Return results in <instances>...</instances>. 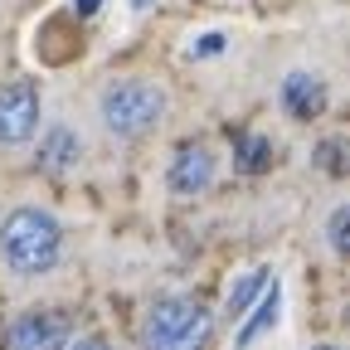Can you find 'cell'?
<instances>
[{
	"label": "cell",
	"mask_w": 350,
	"mask_h": 350,
	"mask_svg": "<svg viewBox=\"0 0 350 350\" xmlns=\"http://www.w3.org/2000/svg\"><path fill=\"white\" fill-rule=\"evenodd\" d=\"M268 273H273V268H248V273H243V278L229 287V297H224V317H229V321H243V312L258 301V292L273 282Z\"/></svg>",
	"instance_id": "9c48e42d"
},
{
	"label": "cell",
	"mask_w": 350,
	"mask_h": 350,
	"mask_svg": "<svg viewBox=\"0 0 350 350\" xmlns=\"http://www.w3.org/2000/svg\"><path fill=\"white\" fill-rule=\"evenodd\" d=\"M68 317L64 312H25L5 331V350H59L68 340Z\"/></svg>",
	"instance_id": "5b68a950"
},
{
	"label": "cell",
	"mask_w": 350,
	"mask_h": 350,
	"mask_svg": "<svg viewBox=\"0 0 350 350\" xmlns=\"http://www.w3.org/2000/svg\"><path fill=\"white\" fill-rule=\"evenodd\" d=\"M165 117V93L146 78H122L103 93V122L117 137H146Z\"/></svg>",
	"instance_id": "3957f363"
},
{
	"label": "cell",
	"mask_w": 350,
	"mask_h": 350,
	"mask_svg": "<svg viewBox=\"0 0 350 350\" xmlns=\"http://www.w3.org/2000/svg\"><path fill=\"white\" fill-rule=\"evenodd\" d=\"M59 350H112V345H107L103 336H68Z\"/></svg>",
	"instance_id": "4fadbf2b"
},
{
	"label": "cell",
	"mask_w": 350,
	"mask_h": 350,
	"mask_svg": "<svg viewBox=\"0 0 350 350\" xmlns=\"http://www.w3.org/2000/svg\"><path fill=\"white\" fill-rule=\"evenodd\" d=\"M345 219H350V214H345V209H336V214H331V229H326V239H331V248H336V253H345Z\"/></svg>",
	"instance_id": "7c38bea8"
},
{
	"label": "cell",
	"mask_w": 350,
	"mask_h": 350,
	"mask_svg": "<svg viewBox=\"0 0 350 350\" xmlns=\"http://www.w3.org/2000/svg\"><path fill=\"white\" fill-rule=\"evenodd\" d=\"M170 190L175 195H200V190H209V180H214V156L204 151V146H180L175 151V161H170Z\"/></svg>",
	"instance_id": "8992f818"
},
{
	"label": "cell",
	"mask_w": 350,
	"mask_h": 350,
	"mask_svg": "<svg viewBox=\"0 0 350 350\" xmlns=\"http://www.w3.org/2000/svg\"><path fill=\"white\" fill-rule=\"evenodd\" d=\"M34 126H39V83L34 78L0 83V146L29 142Z\"/></svg>",
	"instance_id": "277c9868"
},
{
	"label": "cell",
	"mask_w": 350,
	"mask_h": 350,
	"mask_svg": "<svg viewBox=\"0 0 350 350\" xmlns=\"http://www.w3.org/2000/svg\"><path fill=\"white\" fill-rule=\"evenodd\" d=\"M317 161H321V165H326V170H331V175H340V142H326V146H321V156H317Z\"/></svg>",
	"instance_id": "5bb4252c"
},
{
	"label": "cell",
	"mask_w": 350,
	"mask_h": 350,
	"mask_svg": "<svg viewBox=\"0 0 350 350\" xmlns=\"http://www.w3.org/2000/svg\"><path fill=\"white\" fill-rule=\"evenodd\" d=\"M278 306H282V287H278V278H273L268 287L258 292V306H248V312H243L248 321L239 326V340H234V345H239V350H248L258 336H268V331L278 326Z\"/></svg>",
	"instance_id": "ba28073f"
},
{
	"label": "cell",
	"mask_w": 350,
	"mask_h": 350,
	"mask_svg": "<svg viewBox=\"0 0 350 350\" xmlns=\"http://www.w3.org/2000/svg\"><path fill=\"white\" fill-rule=\"evenodd\" d=\"M317 350H340V345H317Z\"/></svg>",
	"instance_id": "2e32d148"
},
{
	"label": "cell",
	"mask_w": 350,
	"mask_h": 350,
	"mask_svg": "<svg viewBox=\"0 0 350 350\" xmlns=\"http://www.w3.org/2000/svg\"><path fill=\"white\" fill-rule=\"evenodd\" d=\"M73 161H78V137H73L68 126H54L49 137H44V146H39V165L59 175V170H68Z\"/></svg>",
	"instance_id": "30bf717a"
},
{
	"label": "cell",
	"mask_w": 350,
	"mask_h": 350,
	"mask_svg": "<svg viewBox=\"0 0 350 350\" xmlns=\"http://www.w3.org/2000/svg\"><path fill=\"white\" fill-rule=\"evenodd\" d=\"M98 5H103V0H73V10H83V15H93Z\"/></svg>",
	"instance_id": "9a60e30c"
},
{
	"label": "cell",
	"mask_w": 350,
	"mask_h": 350,
	"mask_svg": "<svg viewBox=\"0 0 350 350\" xmlns=\"http://www.w3.org/2000/svg\"><path fill=\"white\" fill-rule=\"evenodd\" d=\"M282 107H287L297 122L317 117V112L326 107V83H321L317 73H287V78H282Z\"/></svg>",
	"instance_id": "52a82bcc"
},
{
	"label": "cell",
	"mask_w": 350,
	"mask_h": 350,
	"mask_svg": "<svg viewBox=\"0 0 350 350\" xmlns=\"http://www.w3.org/2000/svg\"><path fill=\"white\" fill-rule=\"evenodd\" d=\"M59 248H64V229L54 214L44 209H15L5 224H0V253H5L10 273L20 278H39L59 262Z\"/></svg>",
	"instance_id": "6da1fadb"
},
{
	"label": "cell",
	"mask_w": 350,
	"mask_h": 350,
	"mask_svg": "<svg viewBox=\"0 0 350 350\" xmlns=\"http://www.w3.org/2000/svg\"><path fill=\"white\" fill-rule=\"evenodd\" d=\"M268 156H273V146L262 142V137H243V142H239V165H243V170H262V165H268Z\"/></svg>",
	"instance_id": "8fae6325"
},
{
	"label": "cell",
	"mask_w": 350,
	"mask_h": 350,
	"mask_svg": "<svg viewBox=\"0 0 350 350\" xmlns=\"http://www.w3.org/2000/svg\"><path fill=\"white\" fill-rule=\"evenodd\" d=\"M209 336H214V317L195 297H161L142 326L146 350H204Z\"/></svg>",
	"instance_id": "7a4b0ae2"
}]
</instances>
